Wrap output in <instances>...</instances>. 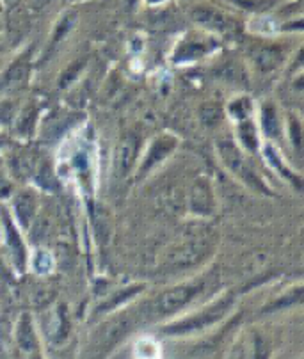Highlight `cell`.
Masks as SVG:
<instances>
[{
    "label": "cell",
    "mask_w": 304,
    "mask_h": 359,
    "mask_svg": "<svg viewBox=\"0 0 304 359\" xmlns=\"http://www.w3.org/2000/svg\"><path fill=\"white\" fill-rule=\"evenodd\" d=\"M233 301H235V299H233V294H226L225 297L217 299L216 302L206 306L205 310L190 315V317L183 318V320L173 322V324L162 327V332L164 334H169V337H189V334L203 331V329L210 327V325L223 320L225 315L230 311V308L233 306Z\"/></svg>",
    "instance_id": "1"
},
{
    "label": "cell",
    "mask_w": 304,
    "mask_h": 359,
    "mask_svg": "<svg viewBox=\"0 0 304 359\" xmlns=\"http://www.w3.org/2000/svg\"><path fill=\"white\" fill-rule=\"evenodd\" d=\"M217 151H219L220 161L225 162L226 168H228L233 175L239 176L244 184L249 185V187L256 192L270 194V189L267 187L265 182L260 178V175L255 171V168L247 162V158L244 157L242 151L237 148V144L232 141V139L228 137L220 139V141L217 142Z\"/></svg>",
    "instance_id": "2"
},
{
    "label": "cell",
    "mask_w": 304,
    "mask_h": 359,
    "mask_svg": "<svg viewBox=\"0 0 304 359\" xmlns=\"http://www.w3.org/2000/svg\"><path fill=\"white\" fill-rule=\"evenodd\" d=\"M201 288L203 283H198V281L176 285V287L169 288V290H166L157 297V301L153 302V311L160 317L176 313L178 310H182L183 306L189 304L201 292Z\"/></svg>",
    "instance_id": "3"
},
{
    "label": "cell",
    "mask_w": 304,
    "mask_h": 359,
    "mask_svg": "<svg viewBox=\"0 0 304 359\" xmlns=\"http://www.w3.org/2000/svg\"><path fill=\"white\" fill-rule=\"evenodd\" d=\"M190 16H192V20L198 23L199 27L217 32V34H226L233 27L232 20L216 8H194Z\"/></svg>",
    "instance_id": "4"
},
{
    "label": "cell",
    "mask_w": 304,
    "mask_h": 359,
    "mask_svg": "<svg viewBox=\"0 0 304 359\" xmlns=\"http://www.w3.org/2000/svg\"><path fill=\"white\" fill-rule=\"evenodd\" d=\"M176 139L173 135H159L155 141L150 146L148 153H146L145 161H143L141 168H139V176L146 175L148 171H152L157 164L164 161L166 157H169L176 148Z\"/></svg>",
    "instance_id": "5"
},
{
    "label": "cell",
    "mask_w": 304,
    "mask_h": 359,
    "mask_svg": "<svg viewBox=\"0 0 304 359\" xmlns=\"http://www.w3.org/2000/svg\"><path fill=\"white\" fill-rule=\"evenodd\" d=\"M27 76H29V54L16 59L0 79V96H8L18 91L25 84Z\"/></svg>",
    "instance_id": "6"
},
{
    "label": "cell",
    "mask_w": 304,
    "mask_h": 359,
    "mask_svg": "<svg viewBox=\"0 0 304 359\" xmlns=\"http://www.w3.org/2000/svg\"><path fill=\"white\" fill-rule=\"evenodd\" d=\"M216 208L213 191L205 178H198L190 191V210L199 215H210Z\"/></svg>",
    "instance_id": "7"
},
{
    "label": "cell",
    "mask_w": 304,
    "mask_h": 359,
    "mask_svg": "<svg viewBox=\"0 0 304 359\" xmlns=\"http://www.w3.org/2000/svg\"><path fill=\"white\" fill-rule=\"evenodd\" d=\"M251 57H253V62H255L262 72H272V69H276L279 65H282L285 54H283L282 46L262 43V45L253 46Z\"/></svg>",
    "instance_id": "8"
},
{
    "label": "cell",
    "mask_w": 304,
    "mask_h": 359,
    "mask_svg": "<svg viewBox=\"0 0 304 359\" xmlns=\"http://www.w3.org/2000/svg\"><path fill=\"white\" fill-rule=\"evenodd\" d=\"M13 207H15V214L20 224H22L23 228H29L36 215V207H38L36 196L32 194V192H20L15 198Z\"/></svg>",
    "instance_id": "9"
},
{
    "label": "cell",
    "mask_w": 304,
    "mask_h": 359,
    "mask_svg": "<svg viewBox=\"0 0 304 359\" xmlns=\"http://www.w3.org/2000/svg\"><path fill=\"white\" fill-rule=\"evenodd\" d=\"M137 148H139V141L133 135H126L121 141V144H119L118 157H116V168H118V172L121 176H125L133 168Z\"/></svg>",
    "instance_id": "10"
},
{
    "label": "cell",
    "mask_w": 304,
    "mask_h": 359,
    "mask_svg": "<svg viewBox=\"0 0 304 359\" xmlns=\"http://www.w3.org/2000/svg\"><path fill=\"white\" fill-rule=\"evenodd\" d=\"M247 29L256 36H274L279 31V22L269 15H255Z\"/></svg>",
    "instance_id": "11"
},
{
    "label": "cell",
    "mask_w": 304,
    "mask_h": 359,
    "mask_svg": "<svg viewBox=\"0 0 304 359\" xmlns=\"http://www.w3.org/2000/svg\"><path fill=\"white\" fill-rule=\"evenodd\" d=\"M77 20H79V15H77L75 11H66L65 15L59 18V22L55 23V29H53L50 48H55L62 39H66V36H68L70 32H72V29L75 27Z\"/></svg>",
    "instance_id": "12"
},
{
    "label": "cell",
    "mask_w": 304,
    "mask_h": 359,
    "mask_svg": "<svg viewBox=\"0 0 304 359\" xmlns=\"http://www.w3.org/2000/svg\"><path fill=\"white\" fill-rule=\"evenodd\" d=\"M6 242H8L9 249H11L13 256H15L16 264L22 267L23 262H25V248H23V242L18 233V229L13 226V222L9 221V219H6Z\"/></svg>",
    "instance_id": "13"
},
{
    "label": "cell",
    "mask_w": 304,
    "mask_h": 359,
    "mask_svg": "<svg viewBox=\"0 0 304 359\" xmlns=\"http://www.w3.org/2000/svg\"><path fill=\"white\" fill-rule=\"evenodd\" d=\"M239 139L242 146L249 151H256L258 148V134H256V126L251 119L247 118L239 123Z\"/></svg>",
    "instance_id": "14"
},
{
    "label": "cell",
    "mask_w": 304,
    "mask_h": 359,
    "mask_svg": "<svg viewBox=\"0 0 304 359\" xmlns=\"http://www.w3.org/2000/svg\"><path fill=\"white\" fill-rule=\"evenodd\" d=\"M206 248L203 244H198V242H190V244L183 245L178 251V256H176V262L182 265H190L196 264L198 260H201L203 255H205Z\"/></svg>",
    "instance_id": "15"
},
{
    "label": "cell",
    "mask_w": 304,
    "mask_h": 359,
    "mask_svg": "<svg viewBox=\"0 0 304 359\" xmlns=\"http://www.w3.org/2000/svg\"><path fill=\"white\" fill-rule=\"evenodd\" d=\"M263 155H265L267 162H269V164L272 165V168L276 169V171H279L283 176H286V178L297 180V182H299V184H300V180L299 178H293V172L290 171V169L285 165V162L282 161V157H279V153H278V149H276V146L270 144V142L263 144Z\"/></svg>",
    "instance_id": "16"
},
{
    "label": "cell",
    "mask_w": 304,
    "mask_h": 359,
    "mask_svg": "<svg viewBox=\"0 0 304 359\" xmlns=\"http://www.w3.org/2000/svg\"><path fill=\"white\" fill-rule=\"evenodd\" d=\"M262 128L269 139H274L279 134V119L278 112L272 105H265L262 111Z\"/></svg>",
    "instance_id": "17"
},
{
    "label": "cell",
    "mask_w": 304,
    "mask_h": 359,
    "mask_svg": "<svg viewBox=\"0 0 304 359\" xmlns=\"http://www.w3.org/2000/svg\"><path fill=\"white\" fill-rule=\"evenodd\" d=\"M53 267V258L48 251L45 249H39V251L34 252L32 256V269H34L36 274L39 276H45L52 271Z\"/></svg>",
    "instance_id": "18"
},
{
    "label": "cell",
    "mask_w": 304,
    "mask_h": 359,
    "mask_svg": "<svg viewBox=\"0 0 304 359\" xmlns=\"http://www.w3.org/2000/svg\"><path fill=\"white\" fill-rule=\"evenodd\" d=\"M228 112L233 119H237V121H244V119H247L249 114H251V100L237 98L235 102L230 104Z\"/></svg>",
    "instance_id": "19"
},
{
    "label": "cell",
    "mask_w": 304,
    "mask_h": 359,
    "mask_svg": "<svg viewBox=\"0 0 304 359\" xmlns=\"http://www.w3.org/2000/svg\"><path fill=\"white\" fill-rule=\"evenodd\" d=\"M137 359H159V345L150 338H143L136 345Z\"/></svg>",
    "instance_id": "20"
},
{
    "label": "cell",
    "mask_w": 304,
    "mask_h": 359,
    "mask_svg": "<svg viewBox=\"0 0 304 359\" xmlns=\"http://www.w3.org/2000/svg\"><path fill=\"white\" fill-rule=\"evenodd\" d=\"M300 299H303V288H296L293 292H289V294L283 295L282 299L274 301L272 304H269L265 308V311H274V310H282V308H289L292 304H299Z\"/></svg>",
    "instance_id": "21"
},
{
    "label": "cell",
    "mask_w": 304,
    "mask_h": 359,
    "mask_svg": "<svg viewBox=\"0 0 304 359\" xmlns=\"http://www.w3.org/2000/svg\"><path fill=\"white\" fill-rule=\"evenodd\" d=\"M84 65H86V59H80V61L72 62V65L62 72L61 79H59V86H61V88H68L70 84H73V82L79 79L80 72L84 69Z\"/></svg>",
    "instance_id": "22"
},
{
    "label": "cell",
    "mask_w": 304,
    "mask_h": 359,
    "mask_svg": "<svg viewBox=\"0 0 304 359\" xmlns=\"http://www.w3.org/2000/svg\"><path fill=\"white\" fill-rule=\"evenodd\" d=\"M139 290H143V285H136V287H130V288H126V290L119 292L118 295H114V299H110L109 302H105V304H103L102 308H100V311L114 310V308H118L119 304H123V302H125L126 299L133 297V295H136Z\"/></svg>",
    "instance_id": "23"
},
{
    "label": "cell",
    "mask_w": 304,
    "mask_h": 359,
    "mask_svg": "<svg viewBox=\"0 0 304 359\" xmlns=\"http://www.w3.org/2000/svg\"><path fill=\"white\" fill-rule=\"evenodd\" d=\"M203 50H205V48H203V45H199V43L187 41V43H183V45L178 48L176 59H180V61H183V59H185V61H190V59L198 57Z\"/></svg>",
    "instance_id": "24"
},
{
    "label": "cell",
    "mask_w": 304,
    "mask_h": 359,
    "mask_svg": "<svg viewBox=\"0 0 304 359\" xmlns=\"http://www.w3.org/2000/svg\"><path fill=\"white\" fill-rule=\"evenodd\" d=\"M230 2L247 11H265L274 4V0H230Z\"/></svg>",
    "instance_id": "25"
},
{
    "label": "cell",
    "mask_w": 304,
    "mask_h": 359,
    "mask_svg": "<svg viewBox=\"0 0 304 359\" xmlns=\"http://www.w3.org/2000/svg\"><path fill=\"white\" fill-rule=\"evenodd\" d=\"M289 130H290V141H292V144L296 146V149H300V146H303V126H300L299 119L293 118V116H290Z\"/></svg>",
    "instance_id": "26"
},
{
    "label": "cell",
    "mask_w": 304,
    "mask_h": 359,
    "mask_svg": "<svg viewBox=\"0 0 304 359\" xmlns=\"http://www.w3.org/2000/svg\"><path fill=\"white\" fill-rule=\"evenodd\" d=\"M16 355H18V359H45L41 347L32 348V351H25V352H16Z\"/></svg>",
    "instance_id": "27"
},
{
    "label": "cell",
    "mask_w": 304,
    "mask_h": 359,
    "mask_svg": "<svg viewBox=\"0 0 304 359\" xmlns=\"http://www.w3.org/2000/svg\"><path fill=\"white\" fill-rule=\"evenodd\" d=\"M213 114L219 116V109H212V105H209V107L203 109V119H205V121L209 123V125H212V123L216 121Z\"/></svg>",
    "instance_id": "28"
},
{
    "label": "cell",
    "mask_w": 304,
    "mask_h": 359,
    "mask_svg": "<svg viewBox=\"0 0 304 359\" xmlns=\"http://www.w3.org/2000/svg\"><path fill=\"white\" fill-rule=\"evenodd\" d=\"M50 0H34V6L36 8H43L45 4H48Z\"/></svg>",
    "instance_id": "29"
},
{
    "label": "cell",
    "mask_w": 304,
    "mask_h": 359,
    "mask_svg": "<svg viewBox=\"0 0 304 359\" xmlns=\"http://www.w3.org/2000/svg\"><path fill=\"white\" fill-rule=\"evenodd\" d=\"M148 4H162V2H166V0H146Z\"/></svg>",
    "instance_id": "30"
},
{
    "label": "cell",
    "mask_w": 304,
    "mask_h": 359,
    "mask_svg": "<svg viewBox=\"0 0 304 359\" xmlns=\"http://www.w3.org/2000/svg\"><path fill=\"white\" fill-rule=\"evenodd\" d=\"M0 13H2V4H0Z\"/></svg>",
    "instance_id": "31"
}]
</instances>
